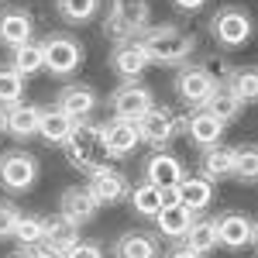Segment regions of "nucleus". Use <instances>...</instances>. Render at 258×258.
Wrapping results in <instances>:
<instances>
[{
  "label": "nucleus",
  "instance_id": "obj_12",
  "mask_svg": "<svg viewBox=\"0 0 258 258\" xmlns=\"http://www.w3.org/2000/svg\"><path fill=\"white\" fill-rule=\"evenodd\" d=\"M179 131L186 135V141H189V145H197V148L220 145V138H224V124H220L214 114H207L203 107L189 110L186 117H179Z\"/></svg>",
  "mask_w": 258,
  "mask_h": 258
},
{
  "label": "nucleus",
  "instance_id": "obj_1",
  "mask_svg": "<svg viewBox=\"0 0 258 258\" xmlns=\"http://www.w3.org/2000/svg\"><path fill=\"white\" fill-rule=\"evenodd\" d=\"M138 41L148 52V59L159 62V66H182L197 52V38L189 31L176 28V24H152Z\"/></svg>",
  "mask_w": 258,
  "mask_h": 258
},
{
  "label": "nucleus",
  "instance_id": "obj_21",
  "mask_svg": "<svg viewBox=\"0 0 258 258\" xmlns=\"http://www.w3.org/2000/svg\"><path fill=\"white\" fill-rule=\"evenodd\" d=\"M31 35H35V18H31L24 7H7V11H0V45L18 48L24 41H31Z\"/></svg>",
  "mask_w": 258,
  "mask_h": 258
},
{
  "label": "nucleus",
  "instance_id": "obj_23",
  "mask_svg": "<svg viewBox=\"0 0 258 258\" xmlns=\"http://www.w3.org/2000/svg\"><path fill=\"white\" fill-rule=\"evenodd\" d=\"M76 241H80V227H76V224H69L62 214L45 217V238H41V248H45V251H52V255L62 258Z\"/></svg>",
  "mask_w": 258,
  "mask_h": 258
},
{
  "label": "nucleus",
  "instance_id": "obj_8",
  "mask_svg": "<svg viewBox=\"0 0 258 258\" xmlns=\"http://www.w3.org/2000/svg\"><path fill=\"white\" fill-rule=\"evenodd\" d=\"M176 97L186 103V107H203L207 100H210V93L217 90L220 83H217V76L210 73V69H203V66H182L176 73Z\"/></svg>",
  "mask_w": 258,
  "mask_h": 258
},
{
  "label": "nucleus",
  "instance_id": "obj_7",
  "mask_svg": "<svg viewBox=\"0 0 258 258\" xmlns=\"http://www.w3.org/2000/svg\"><path fill=\"white\" fill-rule=\"evenodd\" d=\"M107 107H110V114L120 117V120H138L145 110L155 107V93H152V86L131 80V83H120L117 90L110 93Z\"/></svg>",
  "mask_w": 258,
  "mask_h": 258
},
{
  "label": "nucleus",
  "instance_id": "obj_42",
  "mask_svg": "<svg viewBox=\"0 0 258 258\" xmlns=\"http://www.w3.org/2000/svg\"><path fill=\"white\" fill-rule=\"evenodd\" d=\"M0 131H4V110H0Z\"/></svg>",
  "mask_w": 258,
  "mask_h": 258
},
{
  "label": "nucleus",
  "instance_id": "obj_39",
  "mask_svg": "<svg viewBox=\"0 0 258 258\" xmlns=\"http://www.w3.org/2000/svg\"><path fill=\"white\" fill-rule=\"evenodd\" d=\"M7 258H35V251H28V248H18V251H11Z\"/></svg>",
  "mask_w": 258,
  "mask_h": 258
},
{
  "label": "nucleus",
  "instance_id": "obj_20",
  "mask_svg": "<svg viewBox=\"0 0 258 258\" xmlns=\"http://www.w3.org/2000/svg\"><path fill=\"white\" fill-rule=\"evenodd\" d=\"M114 258H162V244L148 231H124L110 244Z\"/></svg>",
  "mask_w": 258,
  "mask_h": 258
},
{
  "label": "nucleus",
  "instance_id": "obj_13",
  "mask_svg": "<svg viewBox=\"0 0 258 258\" xmlns=\"http://www.w3.org/2000/svg\"><path fill=\"white\" fill-rule=\"evenodd\" d=\"M152 66V59H148V52L141 48V41L138 38H131V41H117L114 48H110V69L120 76V83H131V80H138L141 73Z\"/></svg>",
  "mask_w": 258,
  "mask_h": 258
},
{
  "label": "nucleus",
  "instance_id": "obj_25",
  "mask_svg": "<svg viewBox=\"0 0 258 258\" xmlns=\"http://www.w3.org/2000/svg\"><path fill=\"white\" fill-rule=\"evenodd\" d=\"M73 127H76V120L66 117L59 107L52 103V107H41V120H38V135L48 145H66V138L73 135Z\"/></svg>",
  "mask_w": 258,
  "mask_h": 258
},
{
  "label": "nucleus",
  "instance_id": "obj_2",
  "mask_svg": "<svg viewBox=\"0 0 258 258\" xmlns=\"http://www.w3.org/2000/svg\"><path fill=\"white\" fill-rule=\"evenodd\" d=\"M62 152H66V162L76 172H93L97 165H107L110 159H107V148H103V124H97L90 117L76 120V127L66 138Z\"/></svg>",
  "mask_w": 258,
  "mask_h": 258
},
{
  "label": "nucleus",
  "instance_id": "obj_5",
  "mask_svg": "<svg viewBox=\"0 0 258 258\" xmlns=\"http://www.w3.org/2000/svg\"><path fill=\"white\" fill-rule=\"evenodd\" d=\"M251 31H255L251 14H248L244 7H238V4L220 7L217 14L210 18V35H214V41L224 45V48H241V45H248Z\"/></svg>",
  "mask_w": 258,
  "mask_h": 258
},
{
  "label": "nucleus",
  "instance_id": "obj_15",
  "mask_svg": "<svg viewBox=\"0 0 258 258\" xmlns=\"http://www.w3.org/2000/svg\"><path fill=\"white\" fill-rule=\"evenodd\" d=\"M97 90L90 86V83H66L59 93H55V107H59L66 117L73 120H83L90 117L93 110H97Z\"/></svg>",
  "mask_w": 258,
  "mask_h": 258
},
{
  "label": "nucleus",
  "instance_id": "obj_30",
  "mask_svg": "<svg viewBox=\"0 0 258 258\" xmlns=\"http://www.w3.org/2000/svg\"><path fill=\"white\" fill-rule=\"evenodd\" d=\"M41 238H45V217H41V214H21L18 227H14L18 248L35 251V248H41Z\"/></svg>",
  "mask_w": 258,
  "mask_h": 258
},
{
  "label": "nucleus",
  "instance_id": "obj_16",
  "mask_svg": "<svg viewBox=\"0 0 258 258\" xmlns=\"http://www.w3.org/2000/svg\"><path fill=\"white\" fill-rule=\"evenodd\" d=\"M165 197L172 200V203H179V207H186L189 214H200V210H207L210 207V200H214V182L203 176H186L179 179V186L172 189V193H165Z\"/></svg>",
  "mask_w": 258,
  "mask_h": 258
},
{
  "label": "nucleus",
  "instance_id": "obj_6",
  "mask_svg": "<svg viewBox=\"0 0 258 258\" xmlns=\"http://www.w3.org/2000/svg\"><path fill=\"white\" fill-rule=\"evenodd\" d=\"M41 52H45V69L52 76H73L83 66V45L69 31H52L41 41Z\"/></svg>",
  "mask_w": 258,
  "mask_h": 258
},
{
  "label": "nucleus",
  "instance_id": "obj_38",
  "mask_svg": "<svg viewBox=\"0 0 258 258\" xmlns=\"http://www.w3.org/2000/svg\"><path fill=\"white\" fill-rule=\"evenodd\" d=\"M162 258H203V255H197L193 248H186V244H176V248H169Z\"/></svg>",
  "mask_w": 258,
  "mask_h": 258
},
{
  "label": "nucleus",
  "instance_id": "obj_33",
  "mask_svg": "<svg viewBox=\"0 0 258 258\" xmlns=\"http://www.w3.org/2000/svg\"><path fill=\"white\" fill-rule=\"evenodd\" d=\"M234 179L238 182H258V145H238L234 148Z\"/></svg>",
  "mask_w": 258,
  "mask_h": 258
},
{
  "label": "nucleus",
  "instance_id": "obj_34",
  "mask_svg": "<svg viewBox=\"0 0 258 258\" xmlns=\"http://www.w3.org/2000/svg\"><path fill=\"white\" fill-rule=\"evenodd\" d=\"M24 97V76L11 66H0V107H14Z\"/></svg>",
  "mask_w": 258,
  "mask_h": 258
},
{
  "label": "nucleus",
  "instance_id": "obj_37",
  "mask_svg": "<svg viewBox=\"0 0 258 258\" xmlns=\"http://www.w3.org/2000/svg\"><path fill=\"white\" fill-rule=\"evenodd\" d=\"M210 0H172V7L176 11H182V14H197V11H203Z\"/></svg>",
  "mask_w": 258,
  "mask_h": 258
},
{
  "label": "nucleus",
  "instance_id": "obj_10",
  "mask_svg": "<svg viewBox=\"0 0 258 258\" xmlns=\"http://www.w3.org/2000/svg\"><path fill=\"white\" fill-rule=\"evenodd\" d=\"M135 127H138V138L145 141V145H155V148H162V145H169V141L179 135V114L172 110V107H152V110H145L138 120H135Z\"/></svg>",
  "mask_w": 258,
  "mask_h": 258
},
{
  "label": "nucleus",
  "instance_id": "obj_36",
  "mask_svg": "<svg viewBox=\"0 0 258 258\" xmlns=\"http://www.w3.org/2000/svg\"><path fill=\"white\" fill-rule=\"evenodd\" d=\"M62 258H103V244H100V241H86V238H80Z\"/></svg>",
  "mask_w": 258,
  "mask_h": 258
},
{
  "label": "nucleus",
  "instance_id": "obj_19",
  "mask_svg": "<svg viewBox=\"0 0 258 258\" xmlns=\"http://www.w3.org/2000/svg\"><path fill=\"white\" fill-rule=\"evenodd\" d=\"M38 120H41V107L38 103H14L4 110V131L14 141H31L38 135Z\"/></svg>",
  "mask_w": 258,
  "mask_h": 258
},
{
  "label": "nucleus",
  "instance_id": "obj_31",
  "mask_svg": "<svg viewBox=\"0 0 258 258\" xmlns=\"http://www.w3.org/2000/svg\"><path fill=\"white\" fill-rule=\"evenodd\" d=\"M227 86L241 103H255L258 100V69H231L227 73Z\"/></svg>",
  "mask_w": 258,
  "mask_h": 258
},
{
  "label": "nucleus",
  "instance_id": "obj_40",
  "mask_svg": "<svg viewBox=\"0 0 258 258\" xmlns=\"http://www.w3.org/2000/svg\"><path fill=\"white\" fill-rule=\"evenodd\" d=\"M35 258H59V255H52V251H45V248H35Z\"/></svg>",
  "mask_w": 258,
  "mask_h": 258
},
{
  "label": "nucleus",
  "instance_id": "obj_22",
  "mask_svg": "<svg viewBox=\"0 0 258 258\" xmlns=\"http://www.w3.org/2000/svg\"><path fill=\"white\" fill-rule=\"evenodd\" d=\"M197 169H200V176L210 179V182L234 179V148H227V145H210V148H200Z\"/></svg>",
  "mask_w": 258,
  "mask_h": 258
},
{
  "label": "nucleus",
  "instance_id": "obj_3",
  "mask_svg": "<svg viewBox=\"0 0 258 258\" xmlns=\"http://www.w3.org/2000/svg\"><path fill=\"white\" fill-rule=\"evenodd\" d=\"M148 0H114L110 11H107V21H103V31L117 41H131L141 38L148 31Z\"/></svg>",
  "mask_w": 258,
  "mask_h": 258
},
{
  "label": "nucleus",
  "instance_id": "obj_18",
  "mask_svg": "<svg viewBox=\"0 0 258 258\" xmlns=\"http://www.w3.org/2000/svg\"><path fill=\"white\" fill-rule=\"evenodd\" d=\"M97 210H100V203L90 197V189H86V186H69V189H62L59 214L69 220V224L83 227V224H90V220L97 217Z\"/></svg>",
  "mask_w": 258,
  "mask_h": 258
},
{
  "label": "nucleus",
  "instance_id": "obj_29",
  "mask_svg": "<svg viewBox=\"0 0 258 258\" xmlns=\"http://www.w3.org/2000/svg\"><path fill=\"white\" fill-rule=\"evenodd\" d=\"M14 73H21V76H35V73H41L45 69V52H41V41H24V45H18V48H11V62H7Z\"/></svg>",
  "mask_w": 258,
  "mask_h": 258
},
{
  "label": "nucleus",
  "instance_id": "obj_26",
  "mask_svg": "<svg viewBox=\"0 0 258 258\" xmlns=\"http://www.w3.org/2000/svg\"><path fill=\"white\" fill-rule=\"evenodd\" d=\"M179 244H186V248H193L197 255H210L214 248H217V217H197L189 224V231H186V238L179 241Z\"/></svg>",
  "mask_w": 258,
  "mask_h": 258
},
{
  "label": "nucleus",
  "instance_id": "obj_4",
  "mask_svg": "<svg viewBox=\"0 0 258 258\" xmlns=\"http://www.w3.org/2000/svg\"><path fill=\"white\" fill-rule=\"evenodd\" d=\"M38 182V159L24 148H7L0 152V189L4 193H28Z\"/></svg>",
  "mask_w": 258,
  "mask_h": 258
},
{
  "label": "nucleus",
  "instance_id": "obj_17",
  "mask_svg": "<svg viewBox=\"0 0 258 258\" xmlns=\"http://www.w3.org/2000/svg\"><path fill=\"white\" fill-rule=\"evenodd\" d=\"M141 145L138 138V127H135V120H107L103 124V148H107V159H127V155H135V148Z\"/></svg>",
  "mask_w": 258,
  "mask_h": 258
},
{
  "label": "nucleus",
  "instance_id": "obj_28",
  "mask_svg": "<svg viewBox=\"0 0 258 258\" xmlns=\"http://www.w3.org/2000/svg\"><path fill=\"white\" fill-rule=\"evenodd\" d=\"M203 110H207V114H214V117H217L220 124L227 127V124H231V120H234L241 110H244V103H241V100L231 93V86H227V83H220L217 90L210 93V100L203 103Z\"/></svg>",
  "mask_w": 258,
  "mask_h": 258
},
{
  "label": "nucleus",
  "instance_id": "obj_14",
  "mask_svg": "<svg viewBox=\"0 0 258 258\" xmlns=\"http://www.w3.org/2000/svg\"><path fill=\"white\" fill-rule=\"evenodd\" d=\"M255 238V220L248 217V214H241V210H224L217 217V241L224 248H231V251H241V248H248Z\"/></svg>",
  "mask_w": 258,
  "mask_h": 258
},
{
  "label": "nucleus",
  "instance_id": "obj_24",
  "mask_svg": "<svg viewBox=\"0 0 258 258\" xmlns=\"http://www.w3.org/2000/svg\"><path fill=\"white\" fill-rule=\"evenodd\" d=\"M155 231H159V238H169V241H182L186 238V231H189V224H193V214L186 210V207H179L172 200H165V207H162L159 214H155Z\"/></svg>",
  "mask_w": 258,
  "mask_h": 258
},
{
  "label": "nucleus",
  "instance_id": "obj_27",
  "mask_svg": "<svg viewBox=\"0 0 258 258\" xmlns=\"http://www.w3.org/2000/svg\"><path fill=\"white\" fill-rule=\"evenodd\" d=\"M127 200H131V210L138 214V217H155L162 207H165V193H162L159 186H152V182H145L141 179L138 186H131L127 189Z\"/></svg>",
  "mask_w": 258,
  "mask_h": 258
},
{
  "label": "nucleus",
  "instance_id": "obj_32",
  "mask_svg": "<svg viewBox=\"0 0 258 258\" xmlns=\"http://www.w3.org/2000/svg\"><path fill=\"white\" fill-rule=\"evenodd\" d=\"M55 11H59V18L69 21V24H86V21L97 18L100 0H55Z\"/></svg>",
  "mask_w": 258,
  "mask_h": 258
},
{
  "label": "nucleus",
  "instance_id": "obj_35",
  "mask_svg": "<svg viewBox=\"0 0 258 258\" xmlns=\"http://www.w3.org/2000/svg\"><path fill=\"white\" fill-rule=\"evenodd\" d=\"M21 220V210L18 207H11V203H0V241L14 238V227H18Z\"/></svg>",
  "mask_w": 258,
  "mask_h": 258
},
{
  "label": "nucleus",
  "instance_id": "obj_9",
  "mask_svg": "<svg viewBox=\"0 0 258 258\" xmlns=\"http://www.w3.org/2000/svg\"><path fill=\"white\" fill-rule=\"evenodd\" d=\"M83 186L90 189V197L97 200L100 207H114L120 200H127V189H131L127 176L120 169H114V165H97L93 172H86Z\"/></svg>",
  "mask_w": 258,
  "mask_h": 258
},
{
  "label": "nucleus",
  "instance_id": "obj_11",
  "mask_svg": "<svg viewBox=\"0 0 258 258\" xmlns=\"http://www.w3.org/2000/svg\"><path fill=\"white\" fill-rule=\"evenodd\" d=\"M182 176H186L182 159L172 155V152H165V148L152 152L148 159L141 162V179H145V182H152V186H159L162 193H172Z\"/></svg>",
  "mask_w": 258,
  "mask_h": 258
},
{
  "label": "nucleus",
  "instance_id": "obj_41",
  "mask_svg": "<svg viewBox=\"0 0 258 258\" xmlns=\"http://www.w3.org/2000/svg\"><path fill=\"white\" fill-rule=\"evenodd\" d=\"M251 244H255V248H258V220H255V238H251Z\"/></svg>",
  "mask_w": 258,
  "mask_h": 258
}]
</instances>
